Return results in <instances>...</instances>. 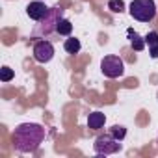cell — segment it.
Listing matches in <instances>:
<instances>
[{
	"mask_svg": "<svg viewBox=\"0 0 158 158\" xmlns=\"http://www.w3.org/2000/svg\"><path fill=\"white\" fill-rule=\"evenodd\" d=\"M13 78V69H10L8 65H4L2 69H0V80L2 82H10Z\"/></svg>",
	"mask_w": 158,
	"mask_h": 158,
	"instance_id": "15",
	"label": "cell"
},
{
	"mask_svg": "<svg viewBox=\"0 0 158 158\" xmlns=\"http://www.w3.org/2000/svg\"><path fill=\"white\" fill-rule=\"evenodd\" d=\"M149 54H151V58L158 60V47H152V48H149Z\"/></svg>",
	"mask_w": 158,
	"mask_h": 158,
	"instance_id": "16",
	"label": "cell"
},
{
	"mask_svg": "<svg viewBox=\"0 0 158 158\" xmlns=\"http://www.w3.org/2000/svg\"><path fill=\"white\" fill-rule=\"evenodd\" d=\"M108 10L114 13H123L125 11V2L123 0H110L108 2Z\"/></svg>",
	"mask_w": 158,
	"mask_h": 158,
	"instance_id": "13",
	"label": "cell"
},
{
	"mask_svg": "<svg viewBox=\"0 0 158 158\" xmlns=\"http://www.w3.org/2000/svg\"><path fill=\"white\" fill-rule=\"evenodd\" d=\"M127 35H128V39H130V47L136 50V52H141L143 48H145V37H141L136 30H132V28H128L127 30Z\"/></svg>",
	"mask_w": 158,
	"mask_h": 158,
	"instance_id": "8",
	"label": "cell"
},
{
	"mask_svg": "<svg viewBox=\"0 0 158 158\" xmlns=\"http://www.w3.org/2000/svg\"><path fill=\"white\" fill-rule=\"evenodd\" d=\"M128 11L130 17L139 23H151L156 17V4L154 0H132Z\"/></svg>",
	"mask_w": 158,
	"mask_h": 158,
	"instance_id": "3",
	"label": "cell"
},
{
	"mask_svg": "<svg viewBox=\"0 0 158 158\" xmlns=\"http://www.w3.org/2000/svg\"><path fill=\"white\" fill-rule=\"evenodd\" d=\"M110 134H112L115 139L123 141V139H125V136H127V128H125L123 125H114V127L110 128Z\"/></svg>",
	"mask_w": 158,
	"mask_h": 158,
	"instance_id": "12",
	"label": "cell"
},
{
	"mask_svg": "<svg viewBox=\"0 0 158 158\" xmlns=\"http://www.w3.org/2000/svg\"><path fill=\"white\" fill-rule=\"evenodd\" d=\"M63 19V8H48L47 15L37 21V24L32 30V37H41V39H52L58 35V23Z\"/></svg>",
	"mask_w": 158,
	"mask_h": 158,
	"instance_id": "2",
	"label": "cell"
},
{
	"mask_svg": "<svg viewBox=\"0 0 158 158\" xmlns=\"http://www.w3.org/2000/svg\"><path fill=\"white\" fill-rule=\"evenodd\" d=\"M104 123H106V115L102 112H91L88 117V128L89 130H99L104 127Z\"/></svg>",
	"mask_w": 158,
	"mask_h": 158,
	"instance_id": "9",
	"label": "cell"
},
{
	"mask_svg": "<svg viewBox=\"0 0 158 158\" xmlns=\"http://www.w3.org/2000/svg\"><path fill=\"white\" fill-rule=\"evenodd\" d=\"M145 43L149 45V48L158 47V32H156V30H151V32L145 35Z\"/></svg>",
	"mask_w": 158,
	"mask_h": 158,
	"instance_id": "14",
	"label": "cell"
},
{
	"mask_svg": "<svg viewBox=\"0 0 158 158\" xmlns=\"http://www.w3.org/2000/svg\"><path fill=\"white\" fill-rule=\"evenodd\" d=\"M63 48H65V52L67 54H78L80 52V48H82V45H80V39H76V37H67L65 39V43H63Z\"/></svg>",
	"mask_w": 158,
	"mask_h": 158,
	"instance_id": "10",
	"label": "cell"
},
{
	"mask_svg": "<svg viewBox=\"0 0 158 158\" xmlns=\"http://www.w3.org/2000/svg\"><path fill=\"white\" fill-rule=\"evenodd\" d=\"M58 37H69L71 35V32H73V24H71V21H67L65 17L58 23Z\"/></svg>",
	"mask_w": 158,
	"mask_h": 158,
	"instance_id": "11",
	"label": "cell"
},
{
	"mask_svg": "<svg viewBox=\"0 0 158 158\" xmlns=\"http://www.w3.org/2000/svg\"><path fill=\"white\" fill-rule=\"evenodd\" d=\"M45 141V128L39 123H23L13 132V145L19 152H35Z\"/></svg>",
	"mask_w": 158,
	"mask_h": 158,
	"instance_id": "1",
	"label": "cell"
},
{
	"mask_svg": "<svg viewBox=\"0 0 158 158\" xmlns=\"http://www.w3.org/2000/svg\"><path fill=\"white\" fill-rule=\"evenodd\" d=\"M47 11H48V8L41 2V0H34V2H30L28 6H26V15L32 19V21H39V19H43L45 15H47Z\"/></svg>",
	"mask_w": 158,
	"mask_h": 158,
	"instance_id": "7",
	"label": "cell"
},
{
	"mask_svg": "<svg viewBox=\"0 0 158 158\" xmlns=\"http://www.w3.org/2000/svg\"><path fill=\"white\" fill-rule=\"evenodd\" d=\"M101 71L106 78H119L125 74V63L119 56H104L102 61H101Z\"/></svg>",
	"mask_w": 158,
	"mask_h": 158,
	"instance_id": "4",
	"label": "cell"
},
{
	"mask_svg": "<svg viewBox=\"0 0 158 158\" xmlns=\"http://www.w3.org/2000/svg\"><path fill=\"white\" fill-rule=\"evenodd\" d=\"M121 147H123L121 141L115 139L112 134H102V136H99V138L95 139V143H93L95 152H97V154H102V156L115 154V152L121 151Z\"/></svg>",
	"mask_w": 158,
	"mask_h": 158,
	"instance_id": "5",
	"label": "cell"
},
{
	"mask_svg": "<svg viewBox=\"0 0 158 158\" xmlns=\"http://www.w3.org/2000/svg\"><path fill=\"white\" fill-rule=\"evenodd\" d=\"M32 54H34V60L37 63H48L54 58V45H52V41H48V39L37 41L34 45V48H32Z\"/></svg>",
	"mask_w": 158,
	"mask_h": 158,
	"instance_id": "6",
	"label": "cell"
}]
</instances>
